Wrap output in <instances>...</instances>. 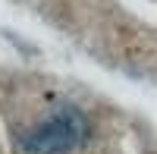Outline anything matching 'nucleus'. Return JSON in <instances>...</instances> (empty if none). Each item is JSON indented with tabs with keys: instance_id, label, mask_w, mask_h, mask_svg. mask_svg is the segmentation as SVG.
Instances as JSON below:
<instances>
[{
	"instance_id": "obj_1",
	"label": "nucleus",
	"mask_w": 157,
	"mask_h": 154,
	"mask_svg": "<svg viewBox=\"0 0 157 154\" xmlns=\"http://www.w3.org/2000/svg\"><path fill=\"white\" fill-rule=\"evenodd\" d=\"M88 135V120L78 107H60L32 132L22 135L25 154H66L78 148Z\"/></svg>"
}]
</instances>
